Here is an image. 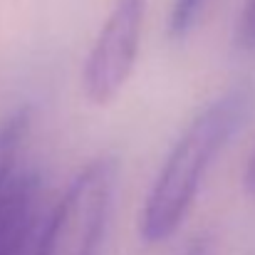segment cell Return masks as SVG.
<instances>
[{
	"label": "cell",
	"instance_id": "cell-7",
	"mask_svg": "<svg viewBox=\"0 0 255 255\" xmlns=\"http://www.w3.org/2000/svg\"><path fill=\"white\" fill-rule=\"evenodd\" d=\"M236 42L241 50L255 52V0H246L241 15H238V25H236Z\"/></svg>",
	"mask_w": 255,
	"mask_h": 255
},
{
	"label": "cell",
	"instance_id": "cell-2",
	"mask_svg": "<svg viewBox=\"0 0 255 255\" xmlns=\"http://www.w3.org/2000/svg\"><path fill=\"white\" fill-rule=\"evenodd\" d=\"M114 188L117 161L109 156L89 161L42 221L30 255H97Z\"/></svg>",
	"mask_w": 255,
	"mask_h": 255
},
{
	"label": "cell",
	"instance_id": "cell-5",
	"mask_svg": "<svg viewBox=\"0 0 255 255\" xmlns=\"http://www.w3.org/2000/svg\"><path fill=\"white\" fill-rule=\"evenodd\" d=\"M30 124H32L30 104H20L0 122V193L15 178V164L30 134Z\"/></svg>",
	"mask_w": 255,
	"mask_h": 255
},
{
	"label": "cell",
	"instance_id": "cell-4",
	"mask_svg": "<svg viewBox=\"0 0 255 255\" xmlns=\"http://www.w3.org/2000/svg\"><path fill=\"white\" fill-rule=\"evenodd\" d=\"M37 173H15L0 193V255H30L40 233Z\"/></svg>",
	"mask_w": 255,
	"mask_h": 255
},
{
	"label": "cell",
	"instance_id": "cell-9",
	"mask_svg": "<svg viewBox=\"0 0 255 255\" xmlns=\"http://www.w3.org/2000/svg\"><path fill=\"white\" fill-rule=\"evenodd\" d=\"M243 188H246L248 196L255 198V151L253 156L248 159V166H246V173H243Z\"/></svg>",
	"mask_w": 255,
	"mask_h": 255
},
{
	"label": "cell",
	"instance_id": "cell-8",
	"mask_svg": "<svg viewBox=\"0 0 255 255\" xmlns=\"http://www.w3.org/2000/svg\"><path fill=\"white\" fill-rule=\"evenodd\" d=\"M181 255H216V248L208 238H196Z\"/></svg>",
	"mask_w": 255,
	"mask_h": 255
},
{
	"label": "cell",
	"instance_id": "cell-6",
	"mask_svg": "<svg viewBox=\"0 0 255 255\" xmlns=\"http://www.w3.org/2000/svg\"><path fill=\"white\" fill-rule=\"evenodd\" d=\"M208 0H173L171 7V35L173 37H186L191 32V27L196 25L201 10L206 7Z\"/></svg>",
	"mask_w": 255,
	"mask_h": 255
},
{
	"label": "cell",
	"instance_id": "cell-3",
	"mask_svg": "<svg viewBox=\"0 0 255 255\" xmlns=\"http://www.w3.org/2000/svg\"><path fill=\"white\" fill-rule=\"evenodd\" d=\"M146 0H114L82 70V89L92 104H109L134 72Z\"/></svg>",
	"mask_w": 255,
	"mask_h": 255
},
{
	"label": "cell",
	"instance_id": "cell-1",
	"mask_svg": "<svg viewBox=\"0 0 255 255\" xmlns=\"http://www.w3.org/2000/svg\"><path fill=\"white\" fill-rule=\"evenodd\" d=\"M251 112L253 92L248 87H233L191 119L139 213V236L144 243H164L181 228L213 159L243 129Z\"/></svg>",
	"mask_w": 255,
	"mask_h": 255
}]
</instances>
